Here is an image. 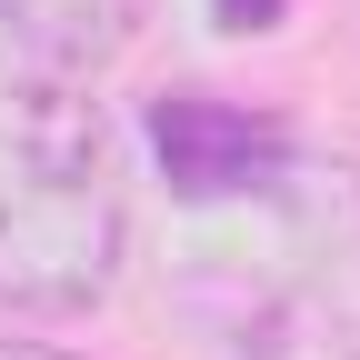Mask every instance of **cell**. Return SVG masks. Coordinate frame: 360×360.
<instances>
[{
    "instance_id": "5",
    "label": "cell",
    "mask_w": 360,
    "mask_h": 360,
    "mask_svg": "<svg viewBox=\"0 0 360 360\" xmlns=\"http://www.w3.org/2000/svg\"><path fill=\"white\" fill-rule=\"evenodd\" d=\"M0 360H70V350H40V340H0Z\"/></svg>"
},
{
    "instance_id": "3",
    "label": "cell",
    "mask_w": 360,
    "mask_h": 360,
    "mask_svg": "<svg viewBox=\"0 0 360 360\" xmlns=\"http://www.w3.org/2000/svg\"><path fill=\"white\" fill-rule=\"evenodd\" d=\"M141 20H150V0H0V30H11L40 70H60V80L120 60L130 40H141Z\"/></svg>"
},
{
    "instance_id": "1",
    "label": "cell",
    "mask_w": 360,
    "mask_h": 360,
    "mask_svg": "<svg viewBox=\"0 0 360 360\" xmlns=\"http://www.w3.org/2000/svg\"><path fill=\"white\" fill-rule=\"evenodd\" d=\"M130 250L120 130L80 80L40 70L0 90V300L30 321L101 310Z\"/></svg>"
},
{
    "instance_id": "2",
    "label": "cell",
    "mask_w": 360,
    "mask_h": 360,
    "mask_svg": "<svg viewBox=\"0 0 360 360\" xmlns=\"http://www.w3.org/2000/svg\"><path fill=\"white\" fill-rule=\"evenodd\" d=\"M150 150H160L170 191L191 200V210L250 200V191H270V180L290 170L281 120H250V110H231V101H210V90H170V101L150 110Z\"/></svg>"
},
{
    "instance_id": "4",
    "label": "cell",
    "mask_w": 360,
    "mask_h": 360,
    "mask_svg": "<svg viewBox=\"0 0 360 360\" xmlns=\"http://www.w3.org/2000/svg\"><path fill=\"white\" fill-rule=\"evenodd\" d=\"M210 20H220V30H270L281 0H210Z\"/></svg>"
}]
</instances>
